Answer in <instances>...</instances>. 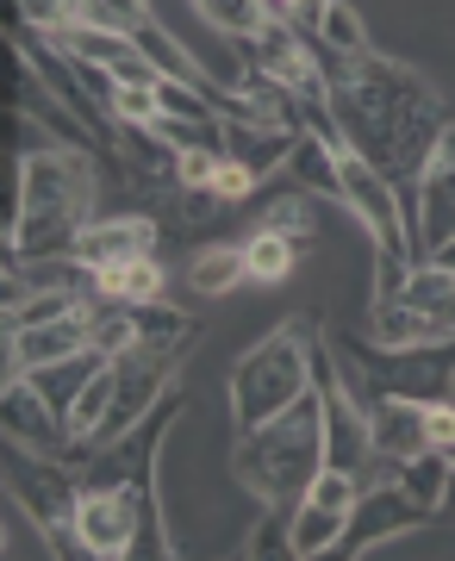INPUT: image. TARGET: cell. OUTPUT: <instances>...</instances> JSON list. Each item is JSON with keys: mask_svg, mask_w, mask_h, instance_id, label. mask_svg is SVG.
Segmentation results:
<instances>
[{"mask_svg": "<svg viewBox=\"0 0 455 561\" xmlns=\"http://www.w3.org/2000/svg\"><path fill=\"white\" fill-rule=\"evenodd\" d=\"M318 69H325V101H331L350 150L362 162H375L394 187H412L424 157L443 138V125H450L436 88L412 62L380 57V50H362V57L318 50Z\"/></svg>", "mask_w": 455, "mask_h": 561, "instance_id": "6da1fadb", "label": "cell"}, {"mask_svg": "<svg viewBox=\"0 0 455 561\" xmlns=\"http://www.w3.org/2000/svg\"><path fill=\"white\" fill-rule=\"evenodd\" d=\"M88 150L57 138H32L13 150V187H7V268L38 256H76L81 231L100 219V181Z\"/></svg>", "mask_w": 455, "mask_h": 561, "instance_id": "7a4b0ae2", "label": "cell"}, {"mask_svg": "<svg viewBox=\"0 0 455 561\" xmlns=\"http://www.w3.org/2000/svg\"><path fill=\"white\" fill-rule=\"evenodd\" d=\"M318 356H325V331H318L312 312L299 319H281L257 350H243L238 368H231V437L257 431V424L281 419L287 405H299L318 381Z\"/></svg>", "mask_w": 455, "mask_h": 561, "instance_id": "3957f363", "label": "cell"}, {"mask_svg": "<svg viewBox=\"0 0 455 561\" xmlns=\"http://www.w3.org/2000/svg\"><path fill=\"white\" fill-rule=\"evenodd\" d=\"M325 468V405L318 387L299 405H287L281 419L257 424L231 437V481L243 493H257L262 505H294Z\"/></svg>", "mask_w": 455, "mask_h": 561, "instance_id": "277c9868", "label": "cell"}, {"mask_svg": "<svg viewBox=\"0 0 455 561\" xmlns=\"http://www.w3.org/2000/svg\"><path fill=\"white\" fill-rule=\"evenodd\" d=\"M337 368H343V381L362 393V405L375 400H455V331L436 343H387L375 337H350V331H337Z\"/></svg>", "mask_w": 455, "mask_h": 561, "instance_id": "5b68a950", "label": "cell"}, {"mask_svg": "<svg viewBox=\"0 0 455 561\" xmlns=\"http://www.w3.org/2000/svg\"><path fill=\"white\" fill-rule=\"evenodd\" d=\"M76 542H81V556H94V561L175 556V549H169V530H162V512H150L132 486H81Z\"/></svg>", "mask_w": 455, "mask_h": 561, "instance_id": "8992f818", "label": "cell"}, {"mask_svg": "<svg viewBox=\"0 0 455 561\" xmlns=\"http://www.w3.org/2000/svg\"><path fill=\"white\" fill-rule=\"evenodd\" d=\"M356 500H362V474L350 468H318V481L287 505V556L294 561H312V556H331L350 518H356Z\"/></svg>", "mask_w": 455, "mask_h": 561, "instance_id": "52a82bcc", "label": "cell"}, {"mask_svg": "<svg viewBox=\"0 0 455 561\" xmlns=\"http://www.w3.org/2000/svg\"><path fill=\"white\" fill-rule=\"evenodd\" d=\"M431 518H436V505H424L412 486H399L387 468H368L362 474L356 518H350V530L337 542V556H368V549L406 537V530H418V524H431Z\"/></svg>", "mask_w": 455, "mask_h": 561, "instance_id": "ba28073f", "label": "cell"}, {"mask_svg": "<svg viewBox=\"0 0 455 561\" xmlns=\"http://www.w3.org/2000/svg\"><path fill=\"white\" fill-rule=\"evenodd\" d=\"M399 201H406V225H412L418 256H431L436 243L455 238V119L443 125V138H436V150L424 157L418 181L399 187Z\"/></svg>", "mask_w": 455, "mask_h": 561, "instance_id": "9c48e42d", "label": "cell"}, {"mask_svg": "<svg viewBox=\"0 0 455 561\" xmlns=\"http://www.w3.org/2000/svg\"><path fill=\"white\" fill-rule=\"evenodd\" d=\"M0 424H7V437L25 443V449H44V456H69L76 461V437H69L57 400L38 387V375H13V381H0Z\"/></svg>", "mask_w": 455, "mask_h": 561, "instance_id": "30bf717a", "label": "cell"}, {"mask_svg": "<svg viewBox=\"0 0 455 561\" xmlns=\"http://www.w3.org/2000/svg\"><path fill=\"white\" fill-rule=\"evenodd\" d=\"M157 213H113V219H94L88 231H81L76 256L88 262V268H113V262L125 256H150L157 250Z\"/></svg>", "mask_w": 455, "mask_h": 561, "instance_id": "8fae6325", "label": "cell"}, {"mask_svg": "<svg viewBox=\"0 0 455 561\" xmlns=\"http://www.w3.org/2000/svg\"><path fill=\"white\" fill-rule=\"evenodd\" d=\"M368 424H375V461H406L418 449H431V437H424V405L418 400H375L368 405Z\"/></svg>", "mask_w": 455, "mask_h": 561, "instance_id": "7c38bea8", "label": "cell"}, {"mask_svg": "<svg viewBox=\"0 0 455 561\" xmlns=\"http://www.w3.org/2000/svg\"><path fill=\"white\" fill-rule=\"evenodd\" d=\"M50 44H57L62 57L106 69V76H113L120 62L138 57V38H125V32H106V25H88V20H76V25H62V32H50Z\"/></svg>", "mask_w": 455, "mask_h": 561, "instance_id": "4fadbf2b", "label": "cell"}, {"mask_svg": "<svg viewBox=\"0 0 455 561\" xmlns=\"http://www.w3.org/2000/svg\"><path fill=\"white\" fill-rule=\"evenodd\" d=\"M243 280H250L243 243H206V250H194V262H187V287H194L200 300H225Z\"/></svg>", "mask_w": 455, "mask_h": 561, "instance_id": "5bb4252c", "label": "cell"}, {"mask_svg": "<svg viewBox=\"0 0 455 561\" xmlns=\"http://www.w3.org/2000/svg\"><path fill=\"white\" fill-rule=\"evenodd\" d=\"M94 294H100V300H125V306L162 300V262H157V250H150V256H125V262H113V268H94Z\"/></svg>", "mask_w": 455, "mask_h": 561, "instance_id": "9a60e30c", "label": "cell"}, {"mask_svg": "<svg viewBox=\"0 0 455 561\" xmlns=\"http://www.w3.org/2000/svg\"><path fill=\"white\" fill-rule=\"evenodd\" d=\"M306 38H312L318 50H337V57L375 50V44H368V25H362V13L350 7V0H325V7H318V25L306 32Z\"/></svg>", "mask_w": 455, "mask_h": 561, "instance_id": "2e32d148", "label": "cell"}, {"mask_svg": "<svg viewBox=\"0 0 455 561\" xmlns=\"http://www.w3.org/2000/svg\"><path fill=\"white\" fill-rule=\"evenodd\" d=\"M299 243H306V238H287V231H269V225H257V231L243 238V256H250V280H262V287L287 280V275H294V262H299Z\"/></svg>", "mask_w": 455, "mask_h": 561, "instance_id": "e0dca14e", "label": "cell"}, {"mask_svg": "<svg viewBox=\"0 0 455 561\" xmlns=\"http://www.w3.org/2000/svg\"><path fill=\"white\" fill-rule=\"evenodd\" d=\"M194 13L213 25V32H225V38H238V44H250L257 32H269V20H275L269 0H194Z\"/></svg>", "mask_w": 455, "mask_h": 561, "instance_id": "ac0fdd59", "label": "cell"}, {"mask_svg": "<svg viewBox=\"0 0 455 561\" xmlns=\"http://www.w3.org/2000/svg\"><path fill=\"white\" fill-rule=\"evenodd\" d=\"M312 201L318 194H306V187H275V194H262V225L269 231H287V238H312Z\"/></svg>", "mask_w": 455, "mask_h": 561, "instance_id": "d6986e66", "label": "cell"}, {"mask_svg": "<svg viewBox=\"0 0 455 561\" xmlns=\"http://www.w3.org/2000/svg\"><path fill=\"white\" fill-rule=\"evenodd\" d=\"M81 20H88V25H106V32H125V38H132V32H144L157 13H150V0H81Z\"/></svg>", "mask_w": 455, "mask_h": 561, "instance_id": "ffe728a7", "label": "cell"}, {"mask_svg": "<svg viewBox=\"0 0 455 561\" xmlns=\"http://www.w3.org/2000/svg\"><path fill=\"white\" fill-rule=\"evenodd\" d=\"M13 20H32V32H62L81 20L76 0H13Z\"/></svg>", "mask_w": 455, "mask_h": 561, "instance_id": "44dd1931", "label": "cell"}, {"mask_svg": "<svg viewBox=\"0 0 455 561\" xmlns=\"http://www.w3.org/2000/svg\"><path fill=\"white\" fill-rule=\"evenodd\" d=\"M157 88H113V119L120 125H157Z\"/></svg>", "mask_w": 455, "mask_h": 561, "instance_id": "7402d4cb", "label": "cell"}, {"mask_svg": "<svg viewBox=\"0 0 455 561\" xmlns=\"http://www.w3.org/2000/svg\"><path fill=\"white\" fill-rule=\"evenodd\" d=\"M418 262H436V268H450V275H455V238H450V243H436L431 256H418Z\"/></svg>", "mask_w": 455, "mask_h": 561, "instance_id": "603a6c76", "label": "cell"}]
</instances>
